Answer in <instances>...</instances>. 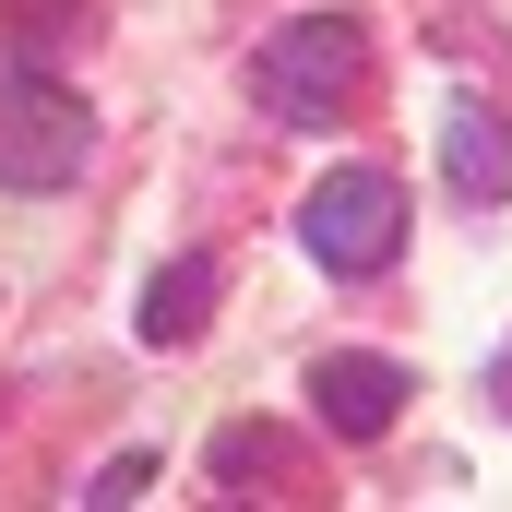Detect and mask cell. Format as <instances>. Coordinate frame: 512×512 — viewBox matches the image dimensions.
Here are the masks:
<instances>
[{
  "label": "cell",
  "mask_w": 512,
  "mask_h": 512,
  "mask_svg": "<svg viewBox=\"0 0 512 512\" xmlns=\"http://www.w3.org/2000/svg\"><path fill=\"white\" fill-rule=\"evenodd\" d=\"M251 96L274 120H298V131L346 120V108L370 96V24H358V12H298V24H274L262 60H251Z\"/></svg>",
  "instance_id": "6da1fadb"
},
{
  "label": "cell",
  "mask_w": 512,
  "mask_h": 512,
  "mask_svg": "<svg viewBox=\"0 0 512 512\" xmlns=\"http://www.w3.org/2000/svg\"><path fill=\"white\" fill-rule=\"evenodd\" d=\"M84 155H96V108L60 72H24L12 60V96H0V191H72Z\"/></svg>",
  "instance_id": "7a4b0ae2"
},
{
  "label": "cell",
  "mask_w": 512,
  "mask_h": 512,
  "mask_svg": "<svg viewBox=\"0 0 512 512\" xmlns=\"http://www.w3.org/2000/svg\"><path fill=\"white\" fill-rule=\"evenodd\" d=\"M298 239H310L322 274H382V262L405 251V179H382V167H334V179L298 203Z\"/></svg>",
  "instance_id": "3957f363"
},
{
  "label": "cell",
  "mask_w": 512,
  "mask_h": 512,
  "mask_svg": "<svg viewBox=\"0 0 512 512\" xmlns=\"http://www.w3.org/2000/svg\"><path fill=\"white\" fill-rule=\"evenodd\" d=\"M310 417H322L334 441H382L393 417H405V370L346 346V358H322V370H310Z\"/></svg>",
  "instance_id": "277c9868"
},
{
  "label": "cell",
  "mask_w": 512,
  "mask_h": 512,
  "mask_svg": "<svg viewBox=\"0 0 512 512\" xmlns=\"http://www.w3.org/2000/svg\"><path fill=\"white\" fill-rule=\"evenodd\" d=\"M441 179H453L465 203H512V120L489 96H453V108H441Z\"/></svg>",
  "instance_id": "5b68a950"
},
{
  "label": "cell",
  "mask_w": 512,
  "mask_h": 512,
  "mask_svg": "<svg viewBox=\"0 0 512 512\" xmlns=\"http://www.w3.org/2000/svg\"><path fill=\"white\" fill-rule=\"evenodd\" d=\"M203 322H215V262H167L143 286V346H191Z\"/></svg>",
  "instance_id": "8992f818"
},
{
  "label": "cell",
  "mask_w": 512,
  "mask_h": 512,
  "mask_svg": "<svg viewBox=\"0 0 512 512\" xmlns=\"http://www.w3.org/2000/svg\"><path fill=\"white\" fill-rule=\"evenodd\" d=\"M215 477H251V501H286V489H298V465H286L274 429H227V441H215Z\"/></svg>",
  "instance_id": "52a82bcc"
},
{
  "label": "cell",
  "mask_w": 512,
  "mask_h": 512,
  "mask_svg": "<svg viewBox=\"0 0 512 512\" xmlns=\"http://www.w3.org/2000/svg\"><path fill=\"white\" fill-rule=\"evenodd\" d=\"M143 477H155V453H120V465H96L72 501H96V512H120V501H143Z\"/></svg>",
  "instance_id": "ba28073f"
},
{
  "label": "cell",
  "mask_w": 512,
  "mask_h": 512,
  "mask_svg": "<svg viewBox=\"0 0 512 512\" xmlns=\"http://www.w3.org/2000/svg\"><path fill=\"white\" fill-rule=\"evenodd\" d=\"M489 382H501V405H512V346H501V370H489Z\"/></svg>",
  "instance_id": "9c48e42d"
}]
</instances>
